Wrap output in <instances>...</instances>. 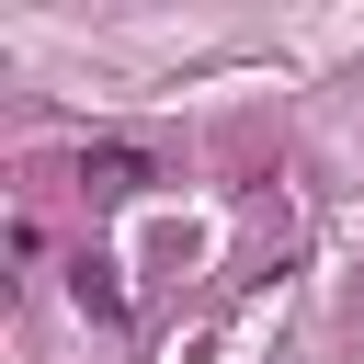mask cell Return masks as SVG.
<instances>
[{"mask_svg":"<svg viewBox=\"0 0 364 364\" xmlns=\"http://www.w3.org/2000/svg\"><path fill=\"white\" fill-rule=\"evenodd\" d=\"M80 182L91 193H136L148 182V148H80Z\"/></svg>","mask_w":364,"mask_h":364,"instance_id":"obj_1","label":"cell"}]
</instances>
